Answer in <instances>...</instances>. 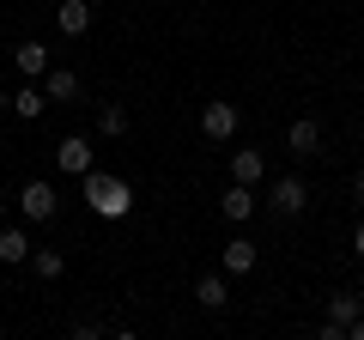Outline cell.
I'll use <instances>...</instances> for the list:
<instances>
[{"label": "cell", "mask_w": 364, "mask_h": 340, "mask_svg": "<svg viewBox=\"0 0 364 340\" xmlns=\"http://www.w3.org/2000/svg\"><path fill=\"white\" fill-rule=\"evenodd\" d=\"M79 183H85V207L97 213V219H128V213H134V188L122 183V176H109V170H85Z\"/></svg>", "instance_id": "6da1fadb"}, {"label": "cell", "mask_w": 364, "mask_h": 340, "mask_svg": "<svg viewBox=\"0 0 364 340\" xmlns=\"http://www.w3.org/2000/svg\"><path fill=\"white\" fill-rule=\"evenodd\" d=\"M43 92H49V104H73L85 85H79L73 67H49V73H43Z\"/></svg>", "instance_id": "9c48e42d"}, {"label": "cell", "mask_w": 364, "mask_h": 340, "mask_svg": "<svg viewBox=\"0 0 364 340\" xmlns=\"http://www.w3.org/2000/svg\"><path fill=\"white\" fill-rule=\"evenodd\" d=\"M91 18H97V6H91V0H61V6H55V25H61V37H85Z\"/></svg>", "instance_id": "52a82bcc"}, {"label": "cell", "mask_w": 364, "mask_h": 340, "mask_svg": "<svg viewBox=\"0 0 364 340\" xmlns=\"http://www.w3.org/2000/svg\"><path fill=\"white\" fill-rule=\"evenodd\" d=\"M0 262H6V267L31 262V231H25V225H6V231H0Z\"/></svg>", "instance_id": "7c38bea8"}, {"label": "cell", "mask_w": 364, "mask_h": 340, "mask_svg": "<svg viewBox=\"0 0 364 340\" xmlns=\"http://www.w3.org/2000/svg\"><path fill=\"white\" fill-rule=\"evenodd\" d=\"M13 67H18V73H25V79H43V73H49V67H55V55L43 49L37 37H31V43H18V49H13Z\"/></svg>", "instance_id": "ba28073f"}, {"label": "cell", "mask_w": 364, "mask_h": 340, "mask_svg": "<svg viewBox=\"0 0 364 340\" xmlns=\"http://www.w3.org/2000/svg\"><path fill=\"white\" fill-rule=\"evenodd\" d=\"M0 207H6V188H0Z\"/></svg>", "instance_id": "44dd1931"}, {"label": "cell", "mask_w": 364, "mask_h": 340, "mask_svg": "<svg viewBox=\"0 0 364 340\" xmlns=\"http://www.w3.org/2000/svg\"><path fill=\"white\" fill-rule=\"evenodd\" d=\"M91 158H97V152H91V140H85V134H67V140L55 146V164H61L67 176H85V170H91Z\"/></svg>", "instance_id": "8992f818"}, {"label": "cell", "mask_w": 364, "mask_h": 340, "mask_svg": "<svg viewBox=\"0 0 364 340\" xmlns=\"http://www.w3.org/2000/svg\"><path fill=\"white\" fill-rule=\"evenodd\" d=\"M195 304H200V310H225V304H231V280H225V274H207V280L195 286Z\"/></svg>", "instance_id": "5bb4252c"}, {"label": "cell", "mask_w": 364, "mask_h": 340, "mask_svg": "<svg viewBox=\"0 0 364 340\" xmlns=\"http://www.w3.org/2000/svg\"><path fill=\"white\" fill-rule=\"evenodd\" d=\"M0 140H6V128H0Z\"/></svg>", "instance_id": "7402d4cb"}, {"label": "cell", "mask_w": 364, "mask_h": 340, "mask_svg": "<svg viewBox=\"0 0 364 340\" xmlns=\"http://www.w3.org/2000/svg\"><path fill=\"white\" fill-rule=\"evenodd\" d=\"M31 267H37V280H61L67 274V255H61V249H31Z\"/></svg>", "instance_id": "e0dca14e"}, {"label": "cell", "mask_w": 364, "mask_h": 340, "mask_svg": "<svg viewBox=\"0 0 364 340\" xmlns=\"http://www.w3.org/2000/svg\"><path fill=\"white\" fill-rule=\"evenodd\" d=\"M97 134H104V140H122V134H128V110L104 104V110H97Z\"/></svg>", "instance_id": "ac0fdd59"}, {"label": "cell", "mask_w": 364, "mask_h": 340, "mask_svg": "<svg viewBox=\"0 0 364 340\" xmlns=\"http://www.w3.org/2000/svg\"><path fill=\"white\" fill-rule=\"evenodd\" d=\"M55 207H61V195H55L49 183H37V176H31V183L18 188V213H25V225H43V219H55Z\"/></svg>", "instance_id": "7a4b0ae2"}, {"label": "cell", "mask_w": 364, "mask_h": 340, "mask_svg": "<svg viewBox=\"0 0 364 340\" xmlns=\"http://www.w3.org/2000/svg\"><path fill=\"white\" fill-rule=\"evenodd\" d=\"M237 128H243V110L237 104H207L200 110V134H207V140H231Z\"/></svg>", "instance_id": "3957f363"}, {"label": "cell", "mask_w": 364, "mask_h": 340, "mask_svg": "<svg viewBox=\"0 0 364 340\" xmlns=\"http://www.w3.org/2000/svg\"><path fill=\"white\" fill-rule=\"evenodd\" d=\"M219 213H225L231 225H243L249 213H255V188H249V183H231V188H225V201H219Z\"/></svg>", "instance_id": "8fae6325"}, {"label": "cell", "mask_w": 364, "mask_h": 340, "mask_svg": "<svg viewBox=\"0 0 364 340\" xmlns=\"http://www.w3.org/2000/svg\"><path fill=\"white\" fill-rule=\"evenodd\" d=\"M267 201H273V213H279V219H298V213L310 207V188H304L298 176H279V183H273V195H267Z\"/></svg>", "instance_id": "5b68a950"}, {"label": "cell", "mask_w": 364, "mask_h": 340, "mask_svg": "<svg viewBox=\"0 0 364 340\" xmlns=\"http://www.w3.org/2000/svg\"><path fill=\"white\" fill-rule=\"evenodd\" d=\"M352 316H364V298H358V292H334V298H328V322L346 328Z\"/></svg>", "instance_id": "2e32d148"}, {"label": "cell", "mask_w": 364, "mask_h": 340, "mask_svg": "<svg viewBox=\"0 0 364 340\" xmlns=\"http://www.w3.org/2000/svg\"><path fill=\"white\" fill-rule=\"evenodd\" d=\"M255 255H261V249L249 243V237H231V243H225V274H249Z\"/></svg>", "instance_id": "9a60e30c"}, {"label": "cell", "mask_w": 364, "mask_h": 340, "mask_svg": "<svg viewBox=\"0 0 364 340\" xmlns=\"http://www.w3.org/2000/svg\"><path fill=\"white\" fill-rule=\"evenodd\" d=\"M6 104H13V116H25V122H37L43 110H49V92H43L37 79H31L25 92H13V97H6Z\"/></svg>", "instance_id": "4fadbf2b"}, {"label": "cell", "mask_w": 364, "mask_h": 340, "mask_svg": "<svg viewBox=\"0 0 364 340\" xmlns=\"http://www.w3.org/2000/svg\"><path fill=\"white\" fill-rule=\"evenodd\" d=\"M286 152H291V158H316V152H322V122H316V116H298V122L286 128Z\"/></svg>", "instance_id": "277c9868"}, {"label": "cell", "mask_w": 364, "mask_h": 340, "mask_svg": "<svg viewBox=\"0 0 364 340\" xmlns=\"http://www.w3.org/2000/svg\"><path fill=\"white\" fill-rule=\"evenodd\" d=\"M352 195H358V207H364V170H358V183H352Z\"/></svg>", "instance_id": "ffe728a7"}, {"label": "cell", "mask_w": 364, "mask_h": 340, "mask_svg": "<svg viewBox=\"0 0 364 340\" xmlns=\"http://www.w3.org/2000/svg\"><path fill=\"white\" fill-rule=\"evenodd\" d=\"M352 249H358V262H364V219H358V231H352Z\"/></svg>", "instance_id": "d6986e66"}, {"label": "cell", "mask_w": 364, "mask_h": 340, "mask_svg": "<svg viewBox=\"0 0 364 340\" xmlns=\"http://www.w3.org/2000/svg\"><path fill=\"white\" fill-rule=\"evenodd\" d=\"M261 176H267V158H261L255 146H243V152H231V183H249V188H255Z\"/></svg>", "instance_id": "30bf717a"}]
</instances>
